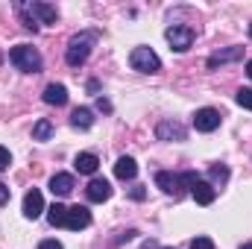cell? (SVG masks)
I'll list each match as a JSON object with an SVG mask.
<instances>
[{"label": "cell", "instance_id": "1", "mask_svg": "<svg viewBox=\"0 0 252 249\" xmlns=\"http://www.w3.org/2000/svg\"><path fill=\"white\" fill-rule=\"evenodd\" d=\"M97 44V32H79L67 41V50H64V62L70 67H79V64L88 62L91 56V47Z\"/></svg>", "mask_w": 252, "mask_h": 249}, {"label": "cell", "instance_id": "2", "mask_svg": "<svg viewBox=\"0 0 252 249\" xmlns=\"http://www.w3.org/2000/svg\"><path fill=\"white\" fill-rule=\"evenodd\" d=\"M9 59H12V64H15L18 70H24V73H38V70H41V53H38L32 44H18V47H12V50H9Z\"/></svg>", "mask_w": 252, "mask_h": 249}, {"label": "cell", "instance_id": "3", "mask_svg": "<svg viewBox=\"0 0 252 249\" xmlns=\"http://www.w3.org/2000/svg\"><path fill=\"white\" fill-rule=\"evenodd\" d=\"M129 64H132V70H138V73H158V70H161V59L156 56L153 47H135V50L129 53Z\"/></svg>", "mask_w": 252, "mask_h": 249}, {"label": "cell", "instance_id": "4", "mask_svg": "<svg viewBox=\"0 0 252 249\" xmlns=\"http://www.w3.org/2000/svg\"><path fill=\"white\" fill-rule=\"evenodd\" d=\"M164 38H167V44L176 53H185V50H190V44H193V30L190 27H167Z\"/></svg>", "mask_w": 252, "mask_h": 249}, {"label": "cell", "instance_id": "5", "mask_svg": "<svg viewBox=\"0 0 252 249\" xmlns=\"http://www.w3.org/2000/svg\"><path fill=\"white\" fill-rule=\"evenodd\" d=\"M156 138L158 141H185L188 138V129L179 124V121H161L156 126Z\"/></svg>", "mask_w": 252, "mask_h": 249}, {"label": "cell", "instance_id": "6", "mask_svg": "<svg viewBox=\"0 0 252 249\" xmlns=\"http://www.w3.org/2000/svg\"><path fill=\"white\" fill-rule=\"evenodd\" d=\"M220 112L217 109H199L196 115H193V129L196 132H214L217 126H220Z\"/></svg>", "mask_w": 252, "mask_h": 249}, {"label": "cell", "instance_id": "7", "mask_svg": "<svg viewBox=\"0 0 252 249\" xmlns=\"http://www.w3.org/2000/svg\"><path fill=\"white\" fill-rule=\"evenodd\" d=\"M64 226H67L70 232L88 229V226H91V211H88L85 205H73V208H67V220H64Z\"/></svg>", "mask_w": 252, "mask_h": 249}, {"label": "cell", "instance_id": "8", "mask_svg": "<svg viewBox=\"0 0 252 249\" xmlns=\"http://www.w3.org/2000/svg\"><path fill=\"white\" fill-rule=\"evenodd\" d=\"M41 211H44V196H41L38 187H32V190L24 196V217H27V220H38Z\"/></svg>", "mask_w": 252, "mask_h": 249}, {"label": "cell", "instance_id": "9", "mask_svg": "<svg viewBox=\"0 0 252 249\" xmlns=\"http://www.w3.org/2000/svg\"><path fill=\"white\" fill-rule=\"evenodd\" d=\"M156 185L161 187L164 193H170V196H179L182 193V176H176L170 170H158L156 173Z\"/></svg>", "mask_w": 252, "mask_h": 249}, {"label": "cell", "instance_id": "10", "mask_svg": "<svg viewBox=\"0 0 252 249\" xmlns=\"http://www.w3.org/2000/svg\"><path fill=\"white\" fill-rule=\"evenodd\" d=\"M27 12L32 15V21L38 18L41 24H56V21H59V12H56V6H50V3H30Z\"/></svg>", "mask_w": 252, "mask_h": 249}, {"label": "cell", "instance_id": "11", "mask_svg": "<svg viewBox=\"0 0 252 249\" xmlns=\"http://www.w3.org/2000/svg\"><path fill=\"white\" fill-rule=\"evenodd\" d=\"M238 59H244V47H226V50H217L214 56H208V67L214 70V67H220V64H229V62H238Z\"/></svg>", "mask_w": 252, "mask_h": 249}, {"label": "cell", "instance_id": "12", "mask_svg": "<svg viewBox=\"0 0 252 249\" xmlns=\"http://www.w3.org/2000/svg\"><path fill=\"white\" fill-rule=\"evenodd\" d=\"M85 196H88L91 202H106V199L112 196V185H109L106 179H91L88 187H85Z\"/></svg>", "mask_w": 252, "mask_h": 249}, {"label": "cell", "instance_id": "13", "mask_svg": "<svg viewBox=\"0 0 252 249\" xmlns=\"http://www.w3.org/2000/svg\"><path fill=\"white\" fill-rule=\"evenodd\" d=\"M73 167H76L79 173H85V176H94L97 167H100V158H97L94 153H79V156L73 158Z\"/></svg>", "mask_w": 252, "mask_h": 249}, {"label": "cell", "instance_id": "14", "mask_svg": "<svg viewBox=\"0 0 252 249\" xmlns=\"http://www.w3.org/2000/svg\"><path fill=\"white\" fill-rule=\"evenodd\" d=\"M44 103L47 106H64L67 103V88H64L62 82H50L44 88Z\"/></svg>", "mask_w": 252, "mask_h": 249}, {"label": "cell", "instance_id": "15", "mask_svg": "<svg viewBox=\"0 0 252 249\" xmlns=\"http://www.w3.org/2000/svg\"><path fill=\"white\" fill-rule=\"evenodd\" d=\"M73 176L70 173H56L53 179H50V190H53V196H67V193H73Z\"/></svg>", "mask_w": 252, "mask_h": 249}, {"label": "cell", "instance_id": "16", "mask_svg": "<svg viewBox=\"0 0 252 249\" xmlns=\"http://www.w3.org/2000/svg\"><path fill=\"white\" fill-rule=\"evenodd\" d=\"M190 193H193V199H196L199 205H211V202H214V196H217L214 185H211V182H202V179L190 187Z\"/></svg>", "mask_w": 252, "mask_h": 249}, {"label": "cell", "instance_id": "17", "mask_svg": "<svg viewBox=\"0 0 252 249\" xmlns=\"http://www.w3.org/2000/svg\"><path fill=\"white\" fill-rule=\"evenodd\" d=\"M115 176L118 179H135L138 176V164H135V158H129V156H121L118 158V164H115Z\"/></svg>", "mask_w": 252, "mask_h": 249}, {"label": "cell", "instance_id": "18", "mask_svg": "<svg viewBox=\"0 0 252 249\" xmlns=\"http://www.w3.org/2000/svg\"><path fill=\"white\" fill-rule=\"evenodd\" d=\"M70 124L76 126V129H91V126H94V112H91V109H73Z\"/></svg>", "mask_w": 252, "mask_h": 249}, {"label": "cell", "instance_id": "19", "mask_svg": "<svg viewBox=\"0 0 252 249\" xmlns=\"http://www.w3.org/2000/svg\"><path fill=\"white\" fill-rule=\"evenodd\" d=\"M64 220H67V205L53 202V205L47 208V223H50V226H64Z\"/></svg>", "mask_w": 252, "mask_h": 249}, {"label": "cell", "instance_id": "20", "mask_svg": "<svg viewBox=\"0 0 252 249\" xmlns=\"http://www.w3.org/2000/svg\"><path fill=\"white\" fill-rule=\"evenodd\" d=\"M53 138V124L50 121H38L32 126V141H50Z\"/></svg>", "mask_w": 252, "mask_h": 249}, {"label": "cell", "instance_id": "21", "mask_svg": "<svg viewBox=\"0 0 252 249\" xmlns=\"http://www.w3.org/2000/svg\"><path fill=\"white\" fill-rule=\"evenodd\" d=\"M238 106H244V109L252 112V88H241L238 91Z\"/></svg>", "mask_w": 252, "mask_h": 249}, {"label": "cell", "instance_id": "22", "mask_svg": "<svg viewBox=\"0 0 252 249\" xmlns=\"http://www.w3.org/2000/svg\"><path fill=\"white\" fill-rule=\"evenodd\" d=\"M190 249H214V241H211V238H205V235H199V238H193V241H190Z\"/></svg>", "mask_w": 252, "mask_h": 249}, {"label": "cell", "instance_id": "23", "mask_svg": "<svg viewBox=\"0 0 252 249\" xmlns=\"http://www.w3.org/2000/svg\"><path fill=\"white\" fill-rule=\"evenodd\" d=\"M211 179L214 182H226L229 179V167H211Z\"/></svg>", "mask_w": 252, "mask_h": 249}, {"label": "cell", "instance_id": "24", "mask_svg": "<svg viewBox=\"0 0 252 249\" xmlns=\"http://www.w3.org/2000/svg\"><path fill=\"white\" fill-rule=\"evenodd\" d=\"M9 164H12V153L6 147H0V170H6Z\"/></svg>", "mask_w": 252, "mask_h": 249}, {"label": "cell", "instance_id": "25", "mask_svg": "<svg viewBox=\"0 0 252 249\" xmlns=\"http://www.w3.org/2000/svg\"><path fill=\"white\" fill-rule=\"evenodd\" d=\"M196 182H199V176H196L193 170H188V173H182V185H185V187H193Z\"/></svg>", "mask_w": 252, "mask_h": 249}, {"label": "cell", "instance_id": "26", "mask_svg": "<svg viewBox=\"0 0 252 249\" xmlns=\"http://www.w3.org/2000/svg\"><path fill=\"white\" fill-rule=\"evenodd\" d=\"M38 249H62V244H59V241H41Z\"/></svg>", "mask_w": 252, "mask_h": 249}, {"label": "cell", "instance_id": "27", "mask_svg": "<svg viewBox=\"0 0 252 249\" xmlns=\"http://www.w3.org/2000/svg\"><path fill=\"white\" fill-rule=\"evenodd\" d=\"M6 202H9V187L0 182V205H6Z\"/></svg>", "mask_w": 252, "mask_h": 249}, {"label": "cell", "instance_id": "28", "mask_svg": "<svg viewBox=\"0 0 252 249\" xmlns=\"http://www.w3.org/2000/svg\"><path fill=\"white\" fill-rule=\"evenodd\" d=\"M144 196H147V190H144L141 185H138V187H132V199H144Z\"/></svg>", "mask_w": 252, "mask_h": 249}, {"label": "cell", "instance_id": "29", "mask_svg": "<svg viewBox=\"0 0 252 249\" xmlns=\"http://www.w3.org/2000/svg\"><path fill=\"white\" fill-rule=\"evenodd\" d=\"M135 235H138V232H135V229H129V232H124V235H121V238H118V244H124V241H132V238H135Z\"/></svg>", "mask_w": 252, "mask_h": 249}, {"label": "cell", "instance_id": "30", "mask_svg": "<svg viewBox=\"0 0 252 249\" xmlns=\"http://www.w3.org/2000/svg\"><path fill=\"white\" fill-rule=\"evenodd\" d=\"M97 109H103V112H112V103H109V100H103V97H100V100H97Z\"/></svg>", "mask_w": 252, "mask_h": 249}, {"label": "cell", "instance_id": "31", "mask_svg": "<svg viewBox=\"0 0 252 249\" xmlns=\"http://www.w3.org/2000/svg\"><path fill=\"white\" fill-rule=\"evenodd\" d=\"M141 249H161V247H158L156 241H147V244H144V247H141Z\"/></svg>", "mask_w": 252, "mask_h": 249}, {"label": "cell", "instance_id": "32", "mask_svg": "<svg viewBox=\"0 0 252 249\" xmlns=\"http://www.w3.org/2000/svg\"><path fill=\"white\" fill-rule=\"evenodd\" d=\"M247 73H250V79H252V59L247 62Z\"/></svg>", "mask_w": 252, "mask_h": 249}, {"label": "cell", "instance_id": "33", "mask_svg": "<svg viewBox=\"0 0 252 249\" xmlns=\"http://www.w3.org/2000/svg\"><path fill=\"white\" fill-rule=\"evenodd\" d=\"M241 249H252V244H244V247H241Z\"/></svg>", "mask_w": 252, "mask_h": 249}, {"label": "cell", "instance_id": "34", "mask_svg": "<svg viewBox=\"0 0 252 249\" xmlns=\"http://www.w3.org/2000/svg\"><path fill=\"white\" fill-rule=\"evenodd\" d=\"M250 35H252V24H250Z\"/></svg>", "mask_w": 252, "mask_h": 249}]
</instances>
